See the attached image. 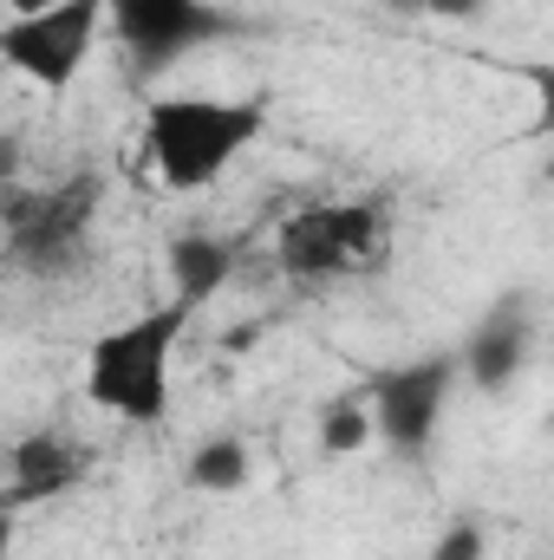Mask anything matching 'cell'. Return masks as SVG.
Returning a JSON list of instances; mask_svg holds the SVG:
<instances>
[{"label": "cell", "instance_id": "cell-1", "mask_svg": "<svg viewBox=\"0 0 554 560\" xmlns=\"http://www.w3.org/2000/svg\"><path fill=\"white\" fill-rule=\"evenodd\" d=\"M189 319H196V306L163 300V306L138 313L131 326L105 332L85 359V398L138 430L163 423L170 418V359H176V339Z\"/></svg>", "mask_w": 554, "mask_h": 560}, {"label": "cell", "instance_id": "cell-2", "mask_svg": "<svg viewBox=\"0 0 554 560\" xmlns=\"http://www.w3.org/2000/svg\"><path fill=\"white\" fill-rule=\"evenodd\" d=\"M255 138H262L255 98H157L143 112V156L157 183L176 196L216 183Z\"/></svg>", "mask_w": 554, "mask_h": 560}, {"label": "cell", "instance_id": "cell-3", "mask_svg": "<svg viewBox=\"0 0 554 560\" xmlns=\"http://www.w3.org/2000/svg\"><path fill=\"white\" fill-rule=\"evenodd\" d=\"M385 255V209L379 202H320L287 215L275 235V261L287 280H333Z\"/></svg>", "mask_w": 554, "mask_h": 560}, {"label": "cell", "instance_id": "cell-4", "mask_svg": "<svg viewBox=\"0 0 554 560\" xmlns=\"http://www.w3.org/2000/svg\"><path fill=\"white\" fill-rule=\"evenodd\" d=\"M99 189H105V183H99L92 170H79V176L59 183V189L7 183V255H13L20 268H39V275L66 268V261L79 255L85 229H92Z\"/></svg>", "mask_w": 554, "mask_h": 560}, {"label": "cell", "instance_id": "cell-5", "mask_svg": "<svg viewBox=\"0 0 554 560\" xmlns=\"http://www.w3.org/2000/svg\"><path fill=\"white\" fill-rule=\"evenodd\" d=\"M457 378H463V359H457V352H430V359L385 365V372L366 378V398H372V418H379V443H385L399 463L430 456L437 418H443Z\"/></svg>", "mask_w": 554, "mask_h": 560}, {"label": "cell", "instance_id": "cell-6", "mask_svg": "<svg viewBox=\"0 0 554 560\" xmlns=\"http://www.w3.org/2000/svg\"><path fill=\"white\" fill-rule=\"evenodd\" d=\"M105 20H112V0H53L46 13L0 26V59L20 79H33V85L66 92L79 79V66H85V52H92Z\"/></svg>", "mask_w": 554, "mask_h": 560}, {"label": "cell", "instance_id": "cell-7", "mask_svg": "<svg viewBox=\"0 0 554 560\" xmlns=\"http://www.w3.org/2000/svg\"><path fill=\"white\" fill-rule=\"evenodd\" d=\"M235 20L209 0H112V33L138 72H170L183 52L222 39Z\"/></svg>", "mask_w": 554, "mask_h": 560}, {"label": "cell", "instance_id": "cell-8", "mask_svg": "<svg viewBox=\"0 0 554 560\" xmlns=\"http://www.w3.org/2000/svg\"><path fill=\"white\" fill-rule=\"evenodd\" d=\"M463 378L476 385V392H509L516 385V372L529 365V313H522V300H503L496 313H483L476 326H470V339H463Z\"/></svg>", "mask_w": 554, "mask_h": 560}, {"label": "cell", "instance_id": "cell-9", "mask_svg": "<svg viewBox=\"0 0 554 560\" xmlns=\"http://www.w3.org/2000/svg\"><path fill=\"white\" fill-rule=\"evenodd\" d=\"M7 469H13V489H7V509H33V502H53L66 489H79L85 476V450L53 436V430H33L7 450Z\"/></svg>", "mask_w": 554, "mask_h": 560}, {"label": "cell", "instance_id": "cell-10", "mask_svg": "<svg viewBox=\"0 0 554 560\" xmlns=\"http://www.w3.org/2000/svg\"><path fill=\"white\" fill-rule=\"evenodd\" d=\"M170 280H176L170 300H183V306L216 300V293L235 280V242H222V235H209V229L176 235V242H170Z\"/></svg>", "mask_w": 554, "mask_h": 560}, {"label": "cell", "instance_id": "cell-11", "mask_svg": "<svg viewBox=\"0 0 554 560\" xmlns=\"http://www.w3.org/2000/svg\"><path fill=\"white\" fill-rule=\"evenodd\" d=\"M189 489H209V495L249 489V443H242V436H209V443H196V456H189Z\"/></svg>", "mask_w": 554, "mask_h": 560}, {"label": "cell", "instance_id": "cell-12", "mask_svg": "<svg viewBox=\"0 0 554 560\" xmlns=\"http://www.w3.org/2000/svg\"><path fill=\"white\" fill-rule=\"evenodd\" d=\"M372 436H379L372 398H333V405H326V418H320V443H326L333 456H353V450H366Z\"/></svg>", "mask_w": 554, "mask_h": 560}, {"label": "cell", "instance_id": "cell-13", "mask_svg": "<svg viewBox=\"0 0 554 560\" xmlns=\"http://www.w3.org/2000/svg\"><path fill=\"white\" fill-rule=\"evenodd\" d=\"M483 555H489V535H483V522L463 515V522H450V528L430 541V555L424 560H483Z\"/></svg>", "mask_w": 554, "mask_h": 560}, {"label": "cell", "instance_id": "cell-14", "mask_svg": "<svg viewBox=\"0 0 554 560\" xmlns=\"http://www.w3.org/2000/svg\"><path fill=\"white\" fill-rule=\"evenodd\" d=\"M529 85H535V105H542V131H549V143H554V66H535Z\"/></svg>", "mask_w": 554, "mask_h": 560}, {"label": "cell", "instance_id": "cell-15", "mask_svg": "<svg viewBox=\"0 0 554 560\" xmlns=\"http://www.w3.org/2000/svg\"><path fill=\"white\" fill-rule=\"evenodd\" d=\"M489 0H430V13L437 20H470V13H483Z\"/></svg>", "mask_w": 554, "mask_h": 560}, {"label": "cell", "instance_id": "cell-16", "mask_svg": "<svg viewBox=\"0 0 554 560\" xmlns=\"http://www.w3.org/2000/svg\"><path fill=\"white\" fill-rule=\"evenodd\" d=\"M385 13H399V20H417V13H430V0H379Z\"/></svg>", "mask_w": 554, "mask_h": 560}, {"label": "cell", "instance_id": "cell-17", "mask_svg": "<svg viewBox=\"0 0 554 560\" xmlns=\"http://www.w3.org/2000/svg\"><path fill=\"white\" fill-rule=\"evenodd\" d=\"M7 7H13V20H33V13H46L53 0H7Z\"/></svg>", "mask_w": 554, "mask_h": 560}]
</instances>
